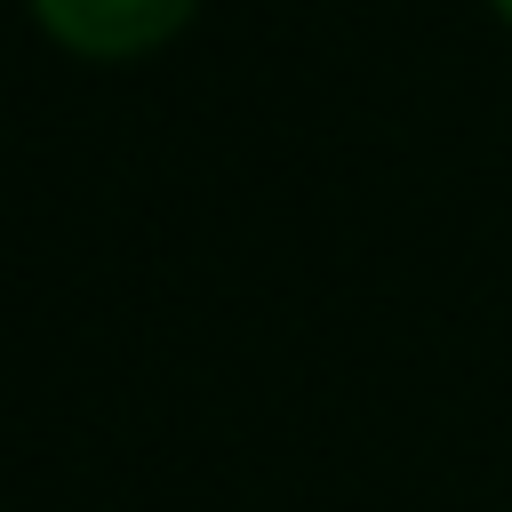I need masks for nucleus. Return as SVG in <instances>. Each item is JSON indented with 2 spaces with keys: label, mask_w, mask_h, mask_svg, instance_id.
<instances>
[{
  "label": "nucleus",
  "mask_w": 512,
  "mask_h": 512,
  "mask_svg": "<svg viewBox=\"0 0 512 512\" xmlns=\"http://www.w3.org/2000/svg\"><path fill=\"white\" fill-rule=\"evenodd\" d=\"M32 8L80 56H136L192 16V0H32Z\"/></svg>",
  "instance_id": "obj_1"
},
{
  "label": "nucleus",
  "mask_w": 512,
  "mask_h": 512,
  "mask_svg": "<svg viewBox=\"0 0 512 512\" xmlns=\"http://www.w3.org/2000/svg\"><path fill=\"white\" fill-rule=\"evenodd\" d=\"M496 8H504V16H512V0H496Z\"/></svg>",
  "instance_id": "obj_2"
}]
</instances>
